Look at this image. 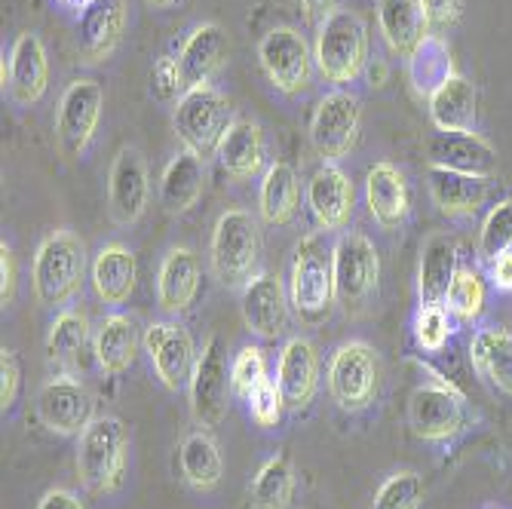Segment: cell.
Here are the masks:
<instances>
[{
	"instance_id": "6da1fadb",
	"label": "cell",
	"mask_w": 512,
	"mask_h": 509,
	"mask_svg": "<svg viewBox=\"0 0 512 509\" xmlns=\"http://www.w3.org/2000/svg\"><path fill=\"white\" fill-rule=\"evenodd\" d=\"M86 246L74 230L62 227L43 237L31 261V289L40 307H68L86 280Z\"/></svg>"
},
{
	"instance_id": "7a4b0ae2",
	"label": "cell",
	"mask_w": 512,
	"mask_h": 509,
	"mask_svg": "<svg viewBox=\"0 0 512 509\" xmlns=\"http://www.w3.org/2000/svg\"><path fill=\"white\" fill-rule=\"evenodd\" d=\"M129 470V430L114 414H102L77 436V476L89 494H114Z\"/></svg>"
},
{
	"instance_id": "3957f363",
	"label": "cell",
	"mask_w": 512,
	"mask_h": 509,
	"mask_svg": "<svg viewBox=\"0 0 512 509\" xmlns=\"http://www.w3.org/2000/svg\"><path fill=\"white\" fill-rule=\"evenodd\" d=\"M289 301L304 322H322L329 316L335 298V270H332V246L322 230L304 234L292 252L289 267Z\"/></svg>"
},
{
	"instance_id": "277c9868",
	"label": "cell",
	"mask_w": 512,
	"mask_h": 509,
	"mask_svg": "<svg viewBox=\"0 0 512 509\" xmlns=\"http://www.w3.org/2000/svg\"><path fill=\"white\" fill-rule=\"evenodd\" d=\"M316 71L329 83H353L368 65V28L359 13L338 7L316 28L313 43Z\"/></svg>"
},
{
	"instance_id": "5b68a950",
	"label": "cell",
	"mask_w": 512,
	"mask_h": 509,
	"mask_svg": "<svg viewBox=\"0 0 512 509\" xmlns=\"http://www.w3.org/2000/svg\"><path fill=\"white\" fill-rule=\"evenodd\" d=\"M261 258V230L252 212L227 209L218 215L209 240V264L224 289H243Z\"/></svg>"
},
{
	"instance_id": "8992f818",
	"label": "cell",
	"mask_w": 512,
	"mask_h": 509,
	"mask_svg": "<svg viewBox=\"0 0 512 509\" xmlns=\"http://www.w3.org/2000/svg\"><path fill=\"white\" fill-rule=\"evenodd\" d=\"M234 108L221 96V92L209 86H194L175 102L172 126L181 138V148L200 154L203 160L218 154L224 132L234 123Z\"/></svg>"
},
{
	"instance_id": "52a82bcc",
	"label": "cell",
	"mask_w": 512,
	"mask_h": 509,
	"mask_svg": "<svg viewBox=\"0 0 512 509\" xmlns=\"http://www.w3.org/2000/svg\"><path fill=\"white\" fill-rule=\"evenodd\" d=\"M332 270H335V298L344 310L359 313L378 295L381 286V255L359 230H347L332 246Z\"/></svg>"
},
{
	"instance_id": "ba28073f",
	"label": "cell",
	"mask_w": 512,
	"mask_h": 509,
	"mask_svg": "<svg viewBox=\"0 0 512 509\" xmlns=\"http://www.w3.org/2000/svg\"><path fill=\"white\" fill-rule=\"evenodd\" d=\"M329 393L344 411H365L381 393V359L368 341H344L329 359Z\"/></svg>"
},
{
	"instance_id": "9c48e42d",
	"label": "cell",
	"mask_w": 512,
	"mask_h": 509,
	"mask_svg": "<svg viewBox=\"0 0 512 509\" xmlns=\"http://www.w3.org/2000/svg\"><path fill=\"white\" fill-rule=\"evenodd\" d=\"M258 65L276 92L298 96L313 80L316 59H313V46L298 28L276 25L258 43Z\"/></svg>"
},
{
	"instance_id": "30bf717a",
	"label": "cell",
	"mask_w": 512,
	"mask_h": 509,
	"mask_svg": "<svg viewBox=\"0 0 512 509\" xmlns=\"http://www.w3.org/2000/svg\"><path fill=\"white\" fill-rule=\"evenodd\" d=\"M102 108H105V89L92 77H77L62 92V102L56 111V142L68 160L83 157L86 148L92 145V135H96L102 120Z\"/></svg>"
},
{
	"instance_id": "8fae6325",
	"label": "cell",
	"mask_w": 512,
	"mask_h": 509,
	"mask_svg": "<svg viewBox=\"0 0 512 509\" xmlns=\"http://www.w3.org/2000/svg\"><path fill=\"white\" fill-rule=\"evenodd\" d=\"M359 129H362L359 99L353 92L335 89L329 96L319 99V105L310 117V142L325 163H338L356 148Z\"/></svg>"
},
{
	"instance_id": "7c38bea8",
	"label": "cell",
	"mask_w": 512,
	"mask_h": 509,
	"mask_svg": "<svg viewBox=\"0 0 512 509\" xmlns=\"http://www.w3.org/2000/svg\"><path fill=\"white\" fill-rule=\"evenodd\" d=\"M460 387L445 384H421L408 399V427L424 442H448L467 427V408H463Z\"/></svg>"
},
{
	"instance_id": "4fadbf2b",
	"label": "cell",
	"mask_w": 512,
	"mask_h": 509,
	"mask_svg": "<svg viewBox=\"0 0 512 509\" xmlns=\"http://www.w3.org/2000/svg\"><path fill=\"white\" fill-rule=\"evenodd\" d=\"M96 399L77 375H53L37 390V418L56 436H80L96 421Z\"/></svg>"
},
{
	"instance_id": "5bb4252c",
	"label": "cell",
	"mask_w": 512,
	"mask_h": 509,
	"mask_svg": "<svg viewBox=\"0 0 512 509\" xmlns=\"http://www.w3.org/2000/svg\"><path fill=\"white\" fill-rule=\"evenodd\" d=\"M145 353L151 359L154 375L160 384L172 393L191 384L194 365H197V344L191 332L181 326L178 319H157L145 329Z\"/></svg>"
},
{
	"instance_id": "9a60e30c",
	"label": "cell",
	"mask_w": 512,
	"mask_h": 509,
	"mask_svg": "<svg viewBox=\"0 0 512 509\" xmlns=\"http://www.w3.org/2000/svg\"><path fill=\"white\" fill-rule=\"evenodd\" d=\"M188 390H191L194 421L203 430L218 427L227 414V399H230V393H234V387H230V365H227L224 341L218 335H212L203 344Z\"/></svg>"
},
{
	"instance_id": "2e32d148",
	"label": "cell",
	"mask_w": 512,
	"mask_h": 509,
	"mask_svg": "<svg viewBox=\"0 0 512 509\" xmlns=\"http://www.w3.org/2000/svg\"><path fill=\"white\" fill-rule=\"evenodd\" d=\"M151 178L148 163L135 145H123L108 172V215L120 227H132L148 212Z\"/></svg>"
},
{
	"instance_id": "e0dca14e",
	"label": "cell",
	"mask_w": 512,
	"mask_h": 509,
	"mask_svg": "<svg viewBox=\"0 0 512 509\" xmlns=\"http://www.w3.org/2000/svg\"><path fill=\"white\" fill-rule=\"evenodd\" d=\"M289 289L276 273H255L243 286L240 295V313L246 329L261 341L283 338L289 329Z\"/></svg>"
},
{
	"instance_id": "ac0fdd59",
	"label": "cell",
	"mask_w": 512,
	"mask_h": 509,
	"mask_svg": "<svg viewBox=\"0 0 512 509\" xmlns=\"http://www.w3.org/2000/svg\"><path fill=\"white\" fill-rule=\"evenodd\" d=\"M4 92L10 89V99L19 108H31L46 96L50 86V59H46V46L37 31H22L10 50V59L4 56Z\"/></svg>"
},
{
	"instance_id": "d6986e66",
	"label": "cell",
	"mask_w": 512,
	"mask_h": 509,
	"mask_svg": "<svg viewBox=\"0 0 512 509\" xmlns=\"http://www.w3.org/2000/svg\"><path fill=\"white\" fill-rule=\"evenodd\" d=\"M307 212L313 218V224L322 230V234H332V230H344L353 218V203H356V191L350 175L335 166V163H322L310 181H307Z\"/></svg>"
},
{
	"instance_id": "ffe728a7",
	"label": "cell",
	"mask_w": 512,
	"mask_h": 509,
	"mask_svg": "<svg viewBox=\"0 0 512 509\" xmlns=\"http://www.w3.org/2000/svg\"><path fill=\"white\" fill-rule=\"evenodd\" d=\"M126 31V0H96L77 16V50L86 65H102Z\"/></svg>"
},
{
	"instance_id": "44dd1931",
	"label": "cell",
	"mask_w": 512,
	"mask_h": 509,
	"mask_svg": "<svg viewBox=\"0 0 512 509\" xmlns=\"http://www.w3.org/2000/svg\"><path fill=\"white\" fill-rule=\"evenodd\" d=\"M203 283V267L194 249L188 246H172L157 270V304L163 313L178 316L191 310Z\"/></svg>"
},
{
	"instance_id": "7402d4cb",
	"label": "cell",
	"mask_w": 512,
	"mask_h": 509,
	"mask_svg": "<svg viewBox=\"0 0 512 509\" xmlns=\"http://www.w3.org/2000/svg\"><path fill=\"white\" fill-rule=\"evenodd\" d=\"M276 387L283 390L286 408L301 411L313 402L319 390V353L307 338H289L279 350Z\"/></svg>"
},
{
	"instance_id": "603a6c76",
	"label": "cell",
	"mask_w": 512,
	"mask_h": 509,
	"mask_svg": "<svg viewBox=\"0 0 512 509\" xmlns=\"http://www.w3.org/2000/svg\"><path fill=\"white\" fill-rule=\"evenodd\" d=\"M92 338H96V332L89 329V319L83 310H59L56 319L50 322V332H46V362H50L56 375H80Z\"/></svg>"
},
{
	"instance_id": "cb8c5ba5",
	"label": "cell",
	"mask_w": 512,
	"mask_h": 509,
	"mask_svg": "<svg viewBox=\"0 0 512 509\" xmlns=\"http://www.w3.org/2000/svg\"><path fill=\"white\" fill-rule=\"evenodd\" d=\"M365 206H368V215L375 218V224L384 230H399L408 221L411 194H408V181L399 172V166L381 160L368 169V175H365Z\"/></svg>"
},
{
	"instance_id": "d4e9b609",
	"label": "cell",
	"mask_w": 512,
	"mask_h": 509,
	"mask_svg": "<svg viewBox=\"0 0 512 509\" xmlns=\"http://www.w3.org/2000/svg\"><path fill=\"white\" fill-rule=\"evenodd\" d=\"M206 191V160L188 148H181L163 169L157 200L166 215H188Z\"/></svg>"
},
{
	"instance_id": "484cf974",
	"label": "cell",
	"mask_w": 512,
	"mask_h": 509,
	"mask_svg": "<svg viewBox=\"0 0 512 509\" xmlns=\"http://www.w3.org/2000/svg\"><path fill=\"white\" fill-rule=\"evenodd\" d=\"M227 62V34L218 22L197 25L188 37H184L178 50V68L184 77V86H209L212 77Z\"/></svg>"
},
{
	"instance_id": "4316f807",
	"label": "cell",
	"mask_w": 512,
	"mask_h": 509,
	"mask_svg": "<svg viewBox=\"0 0 512 509\" xmlns=\"http://www.w3.org/2000/svg\"><path fill=\"white\" fill-rule=\"evenodd\" d=\"M89 283L105 304L111 307L126 304L138 283L135 252L123 243H105L89 264Z\"/></svg>"
},
{
	"instance_id": "83f0119b",
	"label": "cell",
	"mask_w": 512,
	"mask_h": 509,
	"mask_svg": "<svg viewBox=\"0 0 512 509\" xmlns=\"http://www.w3.org/2000/svg\"><path fill=\"white\" fill-rule=\"evenodd\" d=\"M430 166H442L451 172L491 181L497 175V151L476 132L439 135L430 142Z\"/></svg>"
},
{
	"instance_id": "f1b7e54d",
	"label": "cell",
	"mask_w": 512,
	"mask_h": 509,
	"mask_svg": "<svg viewBox=\"0 0 512 509\" xmlns=\"http://www.w3.org/2000/svg\"><path fill=\"white\" fill-rule=\"evenodd\" d=\"M427 102H430V120L442 135H460V132L476 129L479 92L470 77H463V74L448 77Z\"/></svg>"
},
{
	"instance_id": "f546056e",
	"label": "cell",
	"mask_w": 512,
	"mask_h": 509,
	"mask_svg": "<svg viewBox=\"0 0 512 509\" xmlns=\"http://www.w3.org/2000/svg\"><path fill=\"white\" fill-rule=\"evenodd\" d=\"M215 157H218L221 169L237 181H249V178L261 175L264 163H267V142H264L261 126L249 117H237L224 132Z\"/></svg>"
},
{
	"instance_id": "4dcf8cb0",
	"label": "cell",
	"mask_w": 512,
	"mask_h": 509,
	"mask_svg": "<svg viewBox=\"0 0 512 509\" xmlns=\"http://www.w3.org/2000/svg\"><path fill=\"white\" fill-rule=\"evenodd\" d=\"M145 344V338L138 335V322L126 313H108L96 338H92V356H96V365L105 375H123L132 368L138 347Z\"/></svg>"
},
{
	"instance_id": "1f68e13d",
	"label": "cell",
	"mask_w": 512,
	"mask_h": 509,
	"mask_svg": "<svg viewBox=\"0 0 512 509\" xmlns=\"http://www.w3.org/2000/svg\"><path fill=\"white\" fill-rule=\"evenodd\" d=\"M427 188L436 209L448 218H470L488 200V178H473L442 166L427 169Z\"/></svg>"
},
{
	"instance_id": "d6a6232c",
	"label": "cell",
	"mask_w": 512,
	"mask_h": 509,
	"mask_svg": "<svg viewBox=\"0 0 512 509\" xmlns=\"http://www.w3.org/2000/svg\"><path fill=\"white\" fill-rule=\"evenodd\" d=\"M301 209V178L298 169L286 160H273L258 188V212L270 227H286Z\"/></svg>"
},
{
	"instance_id": "836d02e7",
	"label": "cell",
	"mask_w": 512,
	"mask_h": 509,
	"mask_svg": "<svg viewBox=\"0 0 512 509\" xmlns=\"http://www.w3.org/2000/svg\"><path fill=\"white\" fill-rule=\"evenodd\" d=\"M457 270H460L457 243L445 234H433L424 243L421 264H417V301L421 304H442Z\"/></svg>"
},
{
	"instance_id": "e575fe53",
	"label": "cell",
	"mask_w": 512,
	"mask_h": 509,
	"mask_svg": "<svg viewBox=\"0 0 512 509\" xmlns=\"http://www.w3.org/2000/svg\"><path fill=\"white\" fill-rule=\"evenodd\" d=\"M470 362L482 381L512 396V335L506 329L482 326L470 341Z\"/></svg>"
},
{
	"instance_id": "d590c367",
	"label": "cell",
	"mask_w": 512,
	"mask_h": 509,
	"mask_svg": "<svg viewBox=\"0 0 512 509\" xmlns=\"http://www.w3.org/2000/svg\"><path fill=\"white\" fill-rule=\"evenodd\" d=\"M405 71H408V83H411V89L417 92V96L430 99L448 77L457 74L451 50H448V40L427 31L421 37V43H417L414 50L405 56Z\"/></svg>"
},
{
	"instance_id": "8d00e7d4",
	"label": "cell",
	"mask_w": 512,
	"mask_h": 509,
	"mask_svg": "<svg viewBox=\"0 0 512 509\" xmlns=\"http://www.w3.org/2000/svg\"><path fill=\"white\" fill-rule=\"evenodd\" d=\"M178 467H181V479L194 491L218 488L221 476H224V460H221L218 442L206 430L184 436V442L178 448Z\"/></svg>"
},
{
	"instance_id": "74e56055",
	"label": "cell",
	"mask_w": 512,
	"mask_h": 509,
	"mask_svg": "<svg viewBox=\"0 0 512 509\" xmlns=\"http://www.w3.org/2000/svg\"><path fill=\"white\" fill-rule=\"evenodd\" d=\"M378 25L396 56H408L427 34L417 0H378Z\"/></svg>"
},
{
	"instance_id": "f35d334b",
	"label": "cell",
	"mask_w": 512,
	"mask_h": 509,
	"mask_svg": "<svg viewBox=\"0 0 512 509\" xmlns=\"http://www.w3.org/2000/svg\"><path fill=\"white\" fill-rule=\"evenodd\" d=\"M295 497V470L286 454H273L264 460L249 485L252 509H289Z\"/></svg>"
},
{
	"instance_id": "ab89813d",
	"label": "cell",
	"mask_w": 512,
	"mask_h": 509,
	"mask_svg": "<svg viewBox=\"0 0 512 509\" xmlns=\"http://www.w3.org/2000/svg\"><path fill=\"white\" fill-rule=\"evenodd\" d=\"M442 304L457 326H476L479 316L485 313V304H488L485 276L476 267H460L457 276L451 280V286H448V292H445Z\"/></svg>"
},
{
	"instance_id": "60d3db41",
	"label": "cell",
	"mask_w": 512,
	"mask_h": 509,
	"mask_svg": "<svg viewBox=\"0 0 512 509\" xmlns=\"http://www.w3.org/2000/svg\"><path fill=\"white\" fill-rule=\"evenodd\" d=\"M506 252H512V197L497 200L488 209L482 230H479V240H476V258L482 267H488Z\"/></svg>"
},
{
	"instance_id": "b9f144b4",
	"label": "cell",
	"mask_w": 512,
	"mask_h": 509,
	"mask_svg": "<svg viewBox=\"0 0 512 509\" xmlns=\"http://www.w3.org/2000/svg\"><path fill=\"white\" fill-rule=\"evenodd\" d=\"M411 335L424 353H442L454 335V319L445 310V304H417L411 319Z\"/></svg>"
},
{
	"instance_id": "7bdbcfd3",
	"label": "cell",
	"mask_w": 512,
	"mask_h": 509,
	"mask_svg": "<svg viewBox=\"0 0 512 509\" xmlns=\"http://www.w3.org/2000/svg\"><path fill=\"white\" fill-rule=\"evenodd\" d=\"M424 479L414 470H396L393 476H387L375 494V503L371 509H421L424 503Z\"/></svg>"
},
{
	"instance_id": "ee69618b",
	"label": "cell",
	"mask_w": 512,
	"mask_h": 509,
	"mask_svg": "<svg viewBox=\"0 0 512 509\" xmlns=\"http://www.w3.org/2000/svg\"><path fill=\"white\" fill-rule=\"evenodd\" d=\"M264 381H267V356L258 344L243 347L230 359V387H234V396L249 399V393Z\"/></svg>"
},
{
	"instance_id": "f6af8a7d",
	"label": "cell",
	"mask_w": 512,
	"mask_h": 509,
	"mask_svg": "<svg viewBox=\"0 0 512 509\" xmlns=\"http://www.w3.org/2000/svg\"><path fill=\"white\" fill-rule=\"evenodd\" d=\"M249 414H252V421L264 430L276 427L279 421H283V411H286V399H283V390L276 387V381H264L258 384L252 393H249Z\"/></svg>"
},
{
	"instance_id": "bcb514c9",
	"label": "cell",
	"mask_w": 512,
	"mask_h": 509,
	"mask_svg": "<svg viewBox=\"0 0 512 509\" xmlns=\"http://www.w3.org/2000/svg\"><path fill=\"white\" fill-rule=\"evenodd\" d=\"M151 89L160 102H178L188 86H184V77H181V68H178V56H160L154 62V71H151Z\"/></svg>"
},
{
	"instance_id": "7dc6e473",
	"label": "cell",
	"mask_w": 512,
	"mask_h": 509,
	"mask_svg": "<svg viewBox=\"0 0 512 509\" xmlns=\"http://www.w3.org/2000/svg\"><path fill=\"white\" fill-rule=\"evenodd\" d=\"M417 7H421V16H424L427 31L445 37L460 22L463 0H417Z\"/></svg>"
},
{
	"instance_id": "c3c4849f",
	"label": "cell",
	"mask_w": 512,
	"mask_h": 509,
	"mask_svg": "<svg viewBox=\"0 0 512 509\" xmlns=\"http://www.w3.org/2000/svg\"><path fill=\"white\" fill-rule=\"evenodd\" d=\"M19 390H22V365H19V356L16 350L4 347L0 350V408L10 411L19 399Z\"/></svg>"
},
{
	"instance_id": "681fc988",
	"label": "cell",
	"mask_w": 512,
	"mask_h": 509,
	"mask_svg": "<svg viewBox=\"0 0 512 509\" xmlns=\"http://www.w3.org/2000/svg\"><path fill=\"white\" fill-rule=\"evenodd\" d=\"M16 289H19V264L13 246L4 240L0 243V304L10 307L16 301Z\"/></svg>"
},
{
	"instance_id": "f907efd6",
	"label": "cell",
	"mask_w": 512,
	"mask_h": 509,
	"mask_svg": "<svg viewBox=\"0 0 512 509\" xmlns=\"http://www.w3.org/2000/svg\"><path fill=\"white\" fill-rule=\"evenodd\" d=\"M37 509H86V503L71 488H50L37 500Z\"/></svg>"
},
{
	"instance_id": "816d5d0a",
	"label": "cell",
	"mask_w": 512,
	"mask_h": 509,
	"mask_svg": "<svg viewBox=\"0 0 512 509\" xmlns=\"http://www.w3.org/2000/svg\"><path fill=\"white\" fill-rule=\"evenodd\" d=\"M485 270H488V283H491L497 292H512V252L500 255V258L491 261Z\"/></svg>"
},
{
	"instance_id": "f5cc1de1",
	"label": "cell",
	"mask_w": 512,
	"mask_h": 509,
	"mask_svg": "<svg viewBox=\"0 0 512 509\" xmlns=\"http://www.w3.org/2000/svg\"><path fill=\"white\" fill-rule=\"evenodd\" d=\"M301 7L307 13V19H325L332 10H338V0H301Z\"/></svg>"
},
{
	"instance_id": "db71d44e",
	"label": "cell",
	"mask_w": 512,
	"mask_h": 509,
	"mask_svg": "<svg viewBox=\"0 0 512 509\" xmlns=\"http://www.w3.org/2000/svg\"><path fill=\"white\" fill-rule=\"evenodd\" d=\"M368 80H371V86H384V80H387V65H384L381 59H375V65H371Z\"/></svg>"
},
{
	"instance_id": "11a10c76",
	"label": "cell",
	"mask_w": 512,
	"mask_h": 509,
	"mask_svg": "<svg viewBox=\"0 0 512 509\" xmlns=\"http://www.w3.org/2000/svg\"><path fill=\"white\" fill-rule=\"evenodd\" d=\"M59 4L65 7V10H71V13H83L86 7H92V4H96V0H59Z\"/></svg>"
},
{
	"instance_id": "9f6ffc18",
	"label": "cell",
	"mask_w": 512,
	"mask_h": 509,
	"mask_svg": "<svg viewBox=\"0 0 512 509\" xmlns=\"http://www.w3.org/2000/svg\"><path fill=\"white\" fill-rule=\"evenodd\" d=\"M151 7H157V10H169V7H175L178 0H148Z\"/></svg>"
}]
</instances>
